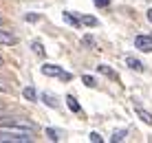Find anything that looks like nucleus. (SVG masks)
Returning a JSON list of instances; mask_svg holds the SVG:
<instances>
[{
  "label": "nucleus",
  "mask_w": 152,
  "mask_h": 143,
  "mask_svg": "<svg viewBox=\"0 0 152 143\" xmlns=\"http://www.w3.org/2000/svg\"><path fill=\"white\" fill-rule=\"evenodd\" d=\"M0 141H31V132H9V130H0Z\"/></svg>",
  "instance_id": "f257e3e1"
},
{
  "label": "nucleus",
  "mask_w": 152,
  "mask_h": 143,
  "mask_svg": "<svg viewBox=\"0 0 152 143\" xmlns=\"http://www.w3.org/2000/svg\"><path fill=\"white\" fill-rule=\"evenodd\" d=\"M134 46L143 53H152V35H137L134 38Z\"/></svg>",
  "instance_id": "f03ea898"
},
{
  "label": "nucleus",
  "mask_w": 152,
  "mask_h": 143,
  "mask_svg": "<svg viewBox=\"0 0 152 143\" xmlns=\"http://www.w3.org/2000/svg\"><path fill=\"white\" fill-rule=\"evenodd\" d=\"M40 71L44 73L46 77H60L62 73H64V68H62V66H57V64H44V66L40 68Z\"/></svg>",
  "instance_id": "7ed1b4c3"
},
{
  "label": "nucleus",
  "mask_w": 152,
  "mask_h": 143,
  "mask_svg": "<svg viewBox=\"0 0 152 143\" xmlns=\"http://www.w3.org/2000/svg\"><path fill=\"white\" fill-rule=\"evenodd\" d=\"M15 42H18V38H15V35L11 33V31H2L0 29V44H15Z\"/></svg>",
  "instance_id": "20e7f679"
},
{
  "label": "nucleus",
  "mask_w": 152,
  "mask_h": 143,
  "mask_svg": "<svg viewBox=\"0 0 152 143\" xmlns=\"http://www.w3.org/2000/svg\"><path fill=\"white\" fill-rule=\"evenodd\" d=\"M62 20H64V22L66 24H71V26H75V29H80V18H75V15H73V13H69V11H64V13H62Z\"/></svg>",
  "instance_id": "39448f33"
},
{
  "label": "nucleus",
  "mask_w": 152,
  "mask_h": 143,
  "mask_svg": "<svg viewBox=\"0 0 152 143\" xmlns=\"http://www.w3.org/2000/svg\"><path fill=\"white\" fill-rule=\"evenodd\" d=\"M126 64L132 68V71H137V73H143V68H145V66L137 60V57H126Z\"/></svg>",
  "instance_id": "423d86ee"
},
{
  "label": "nucleus",
  "mask_w": 152,
  "mask_h": 143,
  "mask_svg": "<svg viewBox=\"0 0 152 143\" xmlns=\"http://www.w3.org/2000/svg\"><path fill=\"white\" fill-rule=\"evenodd\" d=\"M97 71H99V73H104V75H106V77H110V79H119V75L113 71L110 66H106V64H99V66H97Z\"/></svg>",
  "instance_id": "0eeeda50"
},
{
  "label": "nucleus",
  "mask_w": 152,
  "mask_h": 143,
  "mask_svg": "<svg viewBox=\"0 0 152 143\" xmlns=\"http://www.w3.org/2000/svg\"><path fill=\"white\" fill-rule=\"evenodd\" d=\"M42 101H44L46 106H49V108H57V99L53 97V95H51V93H42Z\"/></svg>",
  "instance_id": "6e6552de"
},
{
  "label": "nucleus",
  "mask_w": 152,
  "mask_h": 143,
  "mask_svg": "<svg viewBox=\"0 0 152 143\" xmlns=\"http://www.w3.org/2000/svg\"><path fill=\"white\" fill-rule=\"evenodd\" d=\"M134 112H137V117H139L141 121H143V123L152 125V115H150V112H145L143 108H137V110H134Z\"/></svg>",
  "instance_id": "1a4fd4ad"
},
{
  "label": "nucleus",
  "mask_w": 152,
  "mask_h": 143,
  "mask_svg": "<svg viewBox=\"0 0 152 143\" xmlns=\"http://www.w3.org/2000/svg\"><path fill=\"white\" fill-rule=\"evenodd\" d=\"M66 104H69V108L73 110V112H77V115H80V112H82V106H80V104H77V99H75V97H73V95H69V97H66Z\"/></svg>",
  "instance_id": "9d476101"
},
{
  "label": "nucleus",
  "mask_w": 152,
  "mask_h": 143,
  "mask_svg": "<svg viewBox=\"0 0 152 143\" xmlns=\"http://www.w3.org/2000/svg\"><path fill=\"white\" fill-rule=\"evenodd\" d=\"M22 95H24V99H29V101H38V93H35V88H31V86L24 88Z\"/></svg>",
  "instance_id": "9b49d317"
},
{
  "label": "nucleus",
  "mask_w": 152,
  "mask_h": 143,
  "mask_svg": "<svg viewBox=\"0 0 152 143\" xmlns=\"http://www.w3.org/2000/svg\"><path fill=\"white\" fill-rule=\"evenodd\" d=\"M80 24H86V26H97V18H93V15H82L80 18Z\"/></svg>",
  "instance_id": "f8f14e48"
},
{
  "label": "nucleus",
  "mask_w": 152,
  "mask_h": 143,
  "mask_svg": "<svg viewBox=\"0 0 152 143\" xmlns=\"http://www.w3.org/2000/svg\"><path fill=\"white\" fill-rule=\"evenodd\" d=\"M31 49H33V53L35 55H40V57H44V46H42V42H31Z\"/></svg>",
  "instance_id": "ddd939ff"
},
{
  "label": "nucleus",
  "mask_w": 152,
  "mask_h": 143,
  "mask_svg": "<svg viewBox=\"0 0 152 143\" xmlns=\"http://www.w3.org/2000/svg\"><path fill=\"white\" fill-rule=\"evenodd\" d=\"M124 139H126V130H115V132H113V136H110V141H113V143L124 141Z\"/></svg>",
  "instance_id": "4468645a"
},
{
  "label": "nucleus",
  "mask_w": 152,
  "mask_h": 143,
  "mask_svg": "<svg viewBox=\"0 0 152 143\" xmlns=\"http://www.w3.org/2000/svg\"><path fill=\"white\" fill-rule=\"evenodd\" d=\"M82 82L86 84L88 88H95V86H97V79L93 77V75H84V77H82Z\"/></svg>",
  "instance_id": "2eb2a0df"
},
{
  "label": "nucleus",
  "mask_w": 152,
  "mask_h": 143,
  "mask_svg": "<svg viewBox=\"0 0 152 143\" xmlns=\"http://www.w3.org/2000/svg\"><path fill=\"white\" fill-rule=\"evenodd\" d=\"M46 136H49L51 141H60V136H57V132L53 128H46Z\"/></svg>",
  "instance_id": "dca6fc26"
},
{
  "label": "nucleus",
  "mask_w": 152,
  "mask_h": 143,
  "mask_svg": "<svg viewBox=\"0 0 152 143\" xmlns=\"http://www.w3.org/2000/svg\"><path fill=\"white\" fill-rule=\"evenodd\" d=\"M24 20H27V22H38L40 15L38 13H27V15H24Z\"/></svg>",
  "instance_id": "f3484780"
},
{
  "label": "nucleus",
  "mask_w": 152,
  "mask_h": 143,
  "mask_svg": "<svg viewBox=\"0 0 152 143\" xmlns=\"http://www.w3.org/2000/svg\"><path fill=\"white\" fill-rule=\"evenodd\" d=\"M82 42H84L86 46H97V44H95V40H93L91 35H84V38H82Z\"/></svg>",
  "instance_id": "a211bd4d"
},
{
  "label": "nucleus",
  "mask_w": 152,
  "mask_h": 143,
  "mask_svg": "<svg viewBox=\"0 0 152 143\" xmlns=\"http://www.w3.org/2000/svg\"><path fill=\"white\" fill-rule=\"evenodd\" d=\"M93 143H102V136H99V132H91V136H88Z\"/></svg>",
  "instance_id": "6ab92c4d"
},
{
  "label": "nucleus",
  "mask_w": 152,
  "mask_h": 143,
  "mask_svg": "<svg viewBox=\"0 0 152 143\" xmlns=\"http://www.w3.org/2000/svg\"><path fill=\"white\" fill-rule=\"evenodd\" d=\"M60 79H62V82H71V79H73V75H71V73H62V75H60Z\"/></svg>",
  "instance_id": "aec40b11"
},
{
  "label": "nucleus",
  "mask_w": 152,
  "mask_h": 143,
  "mask_svg": "<svg viewBox=\"0 0 152 143\" xmlns=\"http://www.w3.org/2000/svg\"><path fill=\"white\" fill-rule=\"evenodd\" d=\"M93 2H95L97 7H108V4H110V0H93Z\"/></svg>",
  "instance_id": "412c9836"
},
{
  "label": "nucleus",
  "mask_w": 152,
  "mask_h": 143,
  "mask_svg": "<svg viewBox=\"0 0 152 143\" xmlns=\"http://www.w3.org/2000/svg\"><path fill=\"white\" fill-rule=\"evenodd\" d=\"M9 90H11V88L4 84V79H0V93H9Z\"/></svg>",
  "instance_id": "4be33fe9"
},
{
  "label": "nucleus",
  "mask_w": 152,
  "mask_h": 143,
  "mask_svg": "<svg viewBox=\"0 0 152 143\" xmlns=\"http://www.w3.org/2000/svg\"><path fill=\"white\" fill-rule=\"evenodd\" d=\"M148 20H150V22H152V9H150V11H148Z\"/></svg>",
  "instance_id": "5701e85b"
},
{
  "label": "nucleus",
  "mask_w": 152,
  "mask_h": 143,
  "mask_svg": "<svg viewBox=\"0 0 152 143\" xmlns=\"http://www.w3.org/2000/svg\"><path fill=\"white\" fill-rule=\"evenodd\" d=\"M2 115H4V108H2V106H0V117H2Z\"/></svg>",
  "instance_id": "b1692460"
},
{
  "label": "nucleus",
  "mask_w": 152,
  "mask_h": 143,
  "mask_svg": "<svg viewBox=\"0 0 152 143\" xmlns=\"http://www.w3.org/2000/svg\"><path fill=\"white\" fill-rule=\"evenodd\" d=\"M4 64V60H2V55H0V66H2Z\"/></svg>",
  "instance_id": "393cba45"
}]
</instances>
